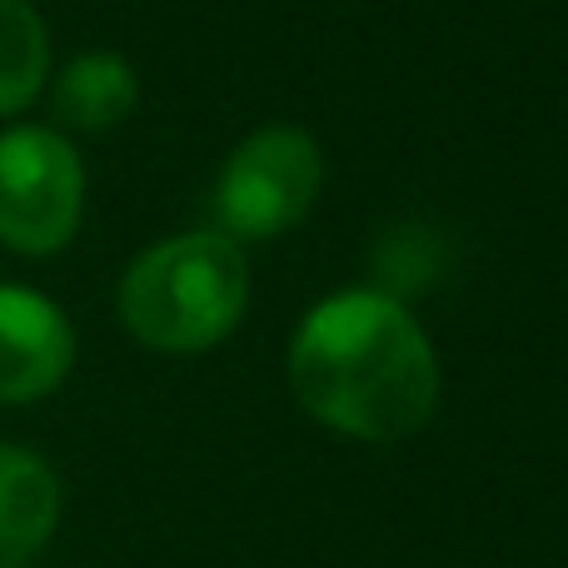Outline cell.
<instances>
[{
    "mask_svg": "<svg viewBox=\"0 0 568 568\" xmlns=\"http://www.w3.org/2000/svg\"><path fill=\"white\" fill-rule=\"evenodd\" d=\"M290 389L329 429L394 444L429 424L439 404V359L394 294L349 290L314 304L294 329Z\"/></svg>",
    "mask_w": 568,
    "mask_h": 568,
    "instance_id": "obj_1",
    "label": "cell"
},
{
    "mask_svg": "<svg viewBox=\"0 0 568 568\" xmlns=\"http://www.w3.org/2000/svg\"><path fill=\"white\" fill-rule=\"evenodd\" d=\"M120 320L140 344L195 354L220 344L250 304V260L225 230H195L150 245L120 280Z\"/></svg>",
    "mask_w": 568,
    "mask_h": 568,
    "instance_id": "obj_2",
    "label": "cell"
},
{
    "mask_svg": "<svg viewBox=\"0 0 568 568\" xmlns=\"http://www.w3.org/2000/svg\"><path fill=\"white\" fill-rule=\"evenodd\" d=\"M85 210V170L60 130H0V245L45 260L75 240Z\"/></svg>",
    "mask_w": 568,
    "mask_h": 568,
    "instance_id": "obj_3",
    "label": "cell"
},
{
    "mask_svg": "<svg viewBox=\"0 0 568 568\" xmlns=\"http://www.w3.org/2000/svg\"><path fill=\"white\" fill-rule=\"evenodd\" d=\"M324 180V160L304 130L265 125L240 140L220 175V225L230 240H270L310 215Z\"/></svg>",
    "mask_w": 568,
    "mask_h": 568,
    "instance_id": "obj_4",
    "label": "cell"
},
{
    "mask_svg": "<svg viewBox=\"0 0 568 568\" xmlns=\"http://www.w3.org/2000/svg\"><path fill=\"white\" fill-rule=\"evenodd\" d=\"M75 364V329L45 294L0 284V404H36Z\"/></svg>",
    "mask_w": 568,
    "mask_h": 568,
    "instance_id": "obj_5",
    "label": "cell"
},
{
    "mask_svg": "<svg viewBox=\"0 0 568 568\" xmlns=\"http://www.w3.org/2000/svg\"><path fill=\"white\" fill-rule=\"evenodd\" d=\"M60 524V479L40 454L0 444V568H26Z\"/></svg>",
    "mask_w": 568,
    "mask_h": 568,
    "instance_id": "obj_6",
    "label": "cell"
},
{
    "mask_svg": "<svg viewBox=\"0 0 568 568\" xmlns=\"http://www.w3.org/2000/svg\"><path fill=\"white\" fill-rule=\"evenodd\" d=\"M135 100H140L135 70L120 55H110V50H90V55H75L60 70L50 110H55V120L65 130L105 135V130H115L135 110Z\"/></svg>",
    "mask_w": 568,
    "mask_h": 568,
    "instance_id": "obj_7",
    "label": "cell"
},
{
    "mask_svg": "<svg viewBox=\"0 0 568 568\" xmlns=\"http://www.w3.org/2000/svg\"><path fill=\"white\" fill-rule=\"evenodd\" d=\"M50 75V36L30 0H0V115H20Z\"/></svg>",
    "mask_w": 568,
    "mask_h": 568,
    "instance_id": "obj_8",
    "label": "cell"
}]
</instances>
